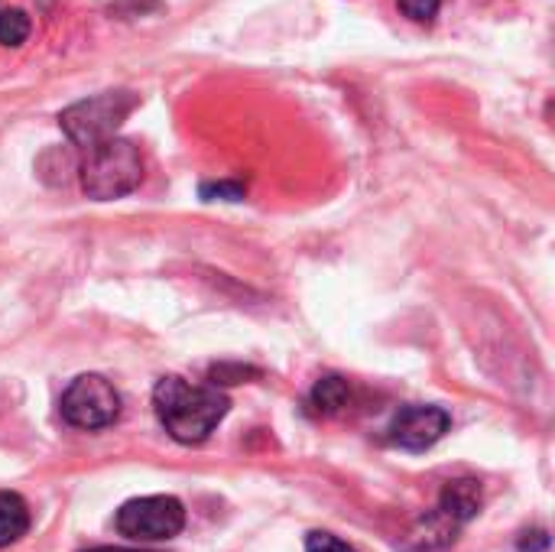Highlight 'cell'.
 I'll list each match as a JSON object with an SVG mask.
<instances>
[{"label": "cell", "mask_w": 555, "mask_h": 552, "mask_svg": "<svg viewBox=\"0 0 555 552\" xmlns=\"http://www.w3.org/2000/svg\"><path fill=\"white\" fill-rule=\"evenodd\" d=\"M114 527H117L120 537H127L133 543L176 540L182 534V527H185V508H182V501H176L169 495L133 498L117 511Z\"/></svg>", "instance_id": "277c9868"}, {"label": "cell", "mask_w": 555, "mask_h": 552, "mask_svg": "<svg viewBox=\"0 0 555 552\" xmlns=\"http://www.w3.org/2000/svg\"><path fill=\"white\" fill-rule=\"evenodd\" d=\"M546 550H550V534H546V530L524 534V540H520V552H546Z\"/></svg>", "instance_id": "5bb4252c"}, {"label": "cell", "mask_w": 555, "mask_h": 552, "mask_svg": "<svg viewBox=\"0 0 555 552\" xmlns=\"http://www.w3.org/2000/svg\"><path fill=\"white\" fill-rule=\"evenodd\" d=\"M309 403L315 407L319 416H338V413H345L351 407V384L345 377L328 374V377L315 381Z\"/></svg>", "instance_id": "9c48e42d"}, {"label": "cell", "mask_w": 555, "mask_h": 552, "mask_svg": "<svg viewBox=\"0 0 555 552\" xmlns=\"http://www.w3.org/2000/svg\"><path fill=\"white\" fill-rule=\"evenodd\" d=\"M88 552H150V550H124V547H94Z\"/></svg>", "instance_id": "9a60e30c"}, {"label": "cell", "mask_w": 555, "mask_h": 552, "mask_svg": "<svg viewBox=\"0 0 555 552\" xmlns=\"http://www.w3.org/2000/svg\"><path fill=\"white\" fill-rule=\"evenodd\" d=\"M481 511V485L472 482V478H462V482H449L442 498H439V508L426 517L423 530V547L433 550V547H446L455 540V534L475 521Z\"/></svg>", "instance_id": "8992f818"}, {"label": "cell", "mask_w": 555, "mask_h": 552, "mask_svg": "<svg viewBox=\"0 0 555 552\" xmlns=\"http://www.w3.org/2000/svg\"><path fill=\"white\" fill-rule=\"evenodd\" d=\"M153 407L163 429L176 442L198 446L228 416L231 400L218 387H198L182 377H163L153 390Z\"/></svg>", "instance_id": "6da1fadb"}, {"label": "cell", "mask_w": 555, "mask_h": 552, "mask_svg": "<svg viewBox=\"0 0 555 552\" xmlns=\"http://www.w3.org/2000/svg\"><path fill=\"white\" fill-rule=\"evenodd\" d=\"M306 552H358L354 547H348L345 540L332 537V534H309L306 537Z\"/></svg>", "instance_id": "7c38bea8"}, {"label": "cell", "mask_w": 555, "mask_h": 552, "mask_svg": "<svg viewBox=\"0 0 555 552\" xmlns=\"http://www.w3.org/2000/svg\"><path fill=\"white\" fill-rule=\"evenodd\" d=\"M133 107H137L133 91H101L94 98H85V101H75L72 107H65L59 114V124L75 146L91 150V146L111 140L117 133V127L130 117Z\"/></svg>", "instance_id": "3957f363"}, {"label": "cell", "mask_w": 555, "mask_h": 552, "mask_svg": "<svg viewBox=\"0 0 555 552\" xmlns=\"http://www.w3.org/2000/svg\"><path fill=\"white\" fill-rule=\"evenodd\" d=\"M224 198V202H237L244 198V185L241 182H205L202 185V198Z\"/></svg>", "instance_id": "4fadbf2b"}, {"label": "cell", "mask_w": 555, "mask_h": 552, "mask_svg": "<svg viewBox=\"0 0 555 552\" xmlns=\"http://www.w3.org/2000/svg\"><path fill=\"white\" fill-rule=\"evenodd\" d=\"M449 426L452 416L442 407H406L390 426V442L406 452H426L449 433Z\"/></svg>", "instance_id": "52a82bcc"}, {"label": "cell", "mask_w": 555, "mask_h": 552, "mask_svg": "<svg viewBox=\"0 0 555 552\" xmlns=\"http://www.w3.org/2000/svg\"><path fill=\"white\" fill-rule=\"evenodd\" d=\"M59 410H62V420L68 426L85 429V433H98V429H107L117 423L120 394L101 374H81L65 387Z\"/></svg>", "instance_id": "5b68a950"}, {"label": "cell", "mask_w": 555, "mask_h": 552, "mask_svg": "<svg viewBox=\"0 0 555 552\" xmlns=\"http://www.w3.org/2000/svg\"><path fill=\"white\" fill-rule=\"evenodd\" d=\"M397 3H400L403 16H410L413 23H433L442 7V0H397Z\"/></svg>", "instance_id": "8fae6325"}, {"label": "cell", "mask_w": 555, "mask_h": 552, "mask_svg": "<svg viewBox=\"0 0 555 552\" xmlns=\"http://www.w3.org/2000/svg\"><path fill=\"white\" fill-rule=\"evenodd\" d=\"M29 16L23 10H0V46H23L29 39Z\"/></svg>", "instance_id": "30bf717a"}, {"label": "cell", "mask_w": 555, "mask_h": 552, "mask_svg": "<svg viewBox=\"0 0 555 552\" xmlns=\"http://www.w3.org/2000/svg\"><path fill=\"white\" fill-rule=\"evenodd\" d=\"M29 508L20 495L0 491V550L20 543L29 534Z\"/></svg>", "instance_id": "ba28073f"}, {"label": "cell", "mask_w": 555, "mask_h": 552, "mask_svg": "<svg viewBox=\"0 0 555 552\" xmlns=\"http://www.w3.org/2000/svg\"><path fill=\"white\" fill-rule=\"evenodd\" d=\"M78 172H81V189L88 198L114 202V198L130 195L143 182V156L130 140L111 137L88 150Z\"/></svg>", "instance_id": "7a4b0ae2"}]
</instances>
